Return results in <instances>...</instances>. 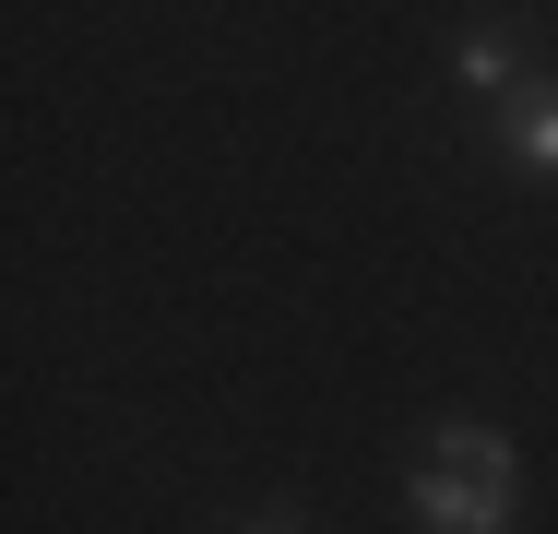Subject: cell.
<instances>
[{"mask_svg": "<svg viewBox=\"0 0 558 534\" xmlns=\"http://www.w3.org/2000/svg\"><path fill=\"white\" fill-rule=\"evenodd\" d=\"M523 60H535L523 24H463V36H451V84H463V96H499V107H511L523 84H535Z\"/></svg>", "mask_w": 558, "mask_h": 534, "instance_id": "cell-3", "label": "cell"}, {"mask_svg": "<svg viewBox=\"0 0 558 534\" xmlns=\"http://www.w3.org/2000/svg\"><path fill=\"white\" fill-rule=\"evenodd\" d=\"M499 155H511V179L558 191V72H535L523 96L499 107Z\"/></svg>", "mask_w": 558, "mask_h": 534, "instance_id": "cell-2", "label": "cell"}, {"mask_svg": "<svg viewBox=\"0 0 558 534\" xmlns=\"http://www.w3.org/2000/svg\"><path fill=\"white\" fill-rule=\"evenodd\" d=\"M250 534H298V511H262V523H250Z\"/></svg>", "mask_w": 558, "mask_h": 534, "instance_id": "cell-4", "label": "cell"}, {"mask_svg": "<svg viewBox=\"0 0 558 534\" xmlns=\"http://www.w3.org/2000/svg\"><path fill=\"white\" fill-rule=\"evenodd\" d=\"M511 499H523V463L487 416L428 427V463H416V523L428 534H511Z\"/></svg>", "mask_w": 558, "mask_h": 534, "instance_id": "cell-1", "label": "cell"}]
</instances>
